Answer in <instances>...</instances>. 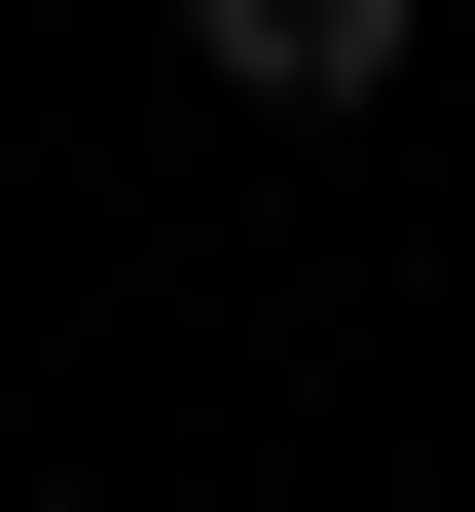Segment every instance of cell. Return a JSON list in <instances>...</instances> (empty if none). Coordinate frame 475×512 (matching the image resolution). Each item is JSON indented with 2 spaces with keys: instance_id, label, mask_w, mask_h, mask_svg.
I'll list each match as a JSON object with an SVG mask.
<instances>
[{
  "instance_id": "6da1fadb",
  "label": "cell",
  "mask_w": 475,
  "mask_h": 512,
  "mask_svg": "<svg viewBox=\"0 0 475 512\" xmlns=\"http://www.w3.org/2000/svg\"><path fill=\"white\" fill-rule=\"evenodd\" d=\"M220 110H402V0H183Z\"/></svg>"
}]
</instances>
